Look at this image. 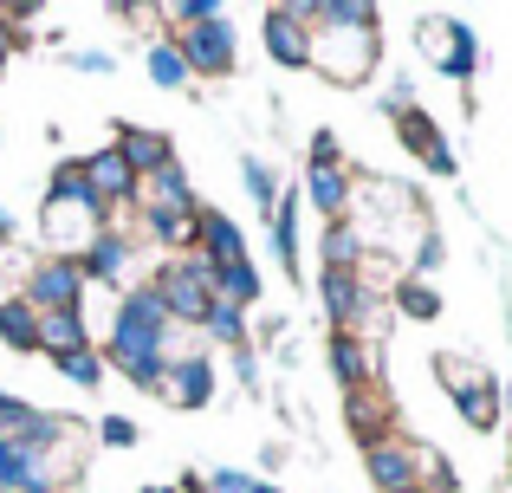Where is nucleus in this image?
<instances>
[{"label": "nucleus", "instance_id": "f257e3e1", "mask_svg": "<svg viewBox=\"0 0 512 493\" xmlns=\"http://www.w3.org/2000/svg\"><path fill=\"white\" fill-rule=\"evenodd\" d=\"M182 338H188V331L169 325L156 286H150V279H137V286H124V299H117V312H111L104 370H117V377L137 383V390H156V377H163V364L175 357V344H182Z\"/></svg>", "mask_w": 512, "mask_h": 493}, {"label": "nucleus", "instance_id": "f03ea898", "mask_svg": "<svg viewBox=\"0 0 512 493\" xmlns=\"http://www.w3.org/2000/svg\"><path fill=\"white\" fill-rule=\"evenodd\" d=\"M312 26V72L331 85H363L383 59V33H376V7L370 0H318L299 7Z\"/></svg>", "mask_w": 512, "mask_h": 493}, {"label": "nucleus", "instance_id": "7ed1b4c3", "mask_svg": "<svg viewBox=\"0 0 512 493\" xmlns=\"http://www.w3.org/2000/svg\"><path fill=\"white\" fill-rule=\"evenodd\" d=\"M163 20L175 26V52H182L188 78H234L240 65V33L227 20L221 0H182V7H163Z\"/></svg>", "mask_w": 512, "mask_h": 493}, {"label": "nucleus", "instance_id": "20e7f679", "mask_svg": "<svg viewBox=\"0 0 512 493\" xmlns=\"http://www.w3.org/2000/svg\"><path fill=\"white\" fill-rule=\"evenodd\" d=\"M150 286H156V299H163L175 331H201V318L214 312V273H208V260H195V253H169V260L150 273Z\"/></svg>", "mask_w": 512, "mask_h": 493}, {"label": "nucleus", "instance_id": "39448f33", "mask_svg": "<svg viewBox=\"0 0 512 493\" xmlns=\"http://www.w3.org/2000/svg\"><path fill=\"white\" fill-rule=\"evenodd\" d=\"M299 195H305V202H312L325 221H350V202H357V169L344 163L338 130H318V137H312V156H305Z\"/></svg>", "mask_w": 512, "mask_h": 493}, {"label": "nucleus", "instance_id": "423d86ee", "mask_svg": "<svg viewBox=\"0 0 512 493\" xmlns=\"http://www.w3.org/2000/svg\"><path fill=\"white\" fill-rule=\"evenodd\" d=\"M85 266L78 260H59V253H39L26 260V279H20V299L33 312H85Z\"/></svg>", "mask_w": 512, "mask_h": 493}, {"label": "nucleus", "instance_id": "0eeeda50", "mask_svg": "<svg viewBox=\"0 0 512 493\" xmlns=\"http://www.w3.org/2000/svg\"><path fill=\"white\" fill-rule=\"evenodd\" d=\"M104 228H111V215L98 202H39V241H46V253H59V260H85V247Z\"/></svg>", "mask_w": 512, "mask_h": 493}, {"label": "nucleus", "instance_id": "6e6552de", "mask_svg": "<svg viewBox=\"0 0 512 493\" xmlns=\"http://www.w3.org/2000/svg\"><path fill=\"white\" fill-rule=\"evenodd\" d=\"M415 52H422L441 78H461V85L480 72V33L467 20H441V13H428L422 33H415Z\"/></svg>", "mask_w": 512, "mask_h": 493}, {"label": "nucleus", "instance_id": "1a4fd4ad", "mask_svg": "<svg viewBox=\"0 0 512 493\" xmlns=\"http://www.w3.org/2000/svg\"><path fill=\"white\" fill-rule=\"evenodd\" d=\"M363 468H370L376 493H402V487H422V442H402V435H370L363 442Z\"/></svg>", "mask_w": 512, "mask_h": 493}, {"label": "nucleus", "instance_id": "9d476101", "mask_svg": "<svg viewBox=\"0 0 512 493\" xmlns=\"http://www.w3.org/2000/svg\"><path fill=\"white\" fill-rule=\"evenodd\" d=\"M137 208L143 221H188L195 215V189H188V169L182 163H163V169H150V176H137Z\"/></svg>", "mask_w": 512, "mask_h": 493}, {"label": "nucleus", "instance_id": "9b49d317", "mask_svg": "<svg viewBox=\"0 0 512 493\" xmlns=\"http://www.w3.org/2000/svg\"><path fill=\"white\" fill-rule=\"evenodd\" d=\"M188 253L208 266H234V260H253L247 234H240L234 215H221V208H195L188 215Z\"/></svg>", "mask_w": 512, "mask_h": 493}, {"label": "nucleus", "instance_id": "f8f14e48", "mask_svg": "<svg viewBox=\"0 0 512 493\" xmlns=\"http://www.w3.org/2000/svg\"><path fill=\"white\" fill-rule=\"evenodd\" d=\"M137 253H143L137 234L104 228L98 241L85 247V260H78V266H85V286H117V292H124V286H137Z\"/></svg>", "mask_w": 512, "mask_h": 493}, {"label": "nucleus", "instance_id": "ddd939ff", "mask_svg": "<svg viewBox=\"0 0 512 493\" xmlns=\"http://www.w3.org/2000/svg\"><path fill=\"white\" fill-rule=\"evenodd\" d=\"M260 46H266V59L286 65V72H312V26H305L299 7H266Z\"/></svg>", "mask_w": 512, "mask_h": 493}, {"label": "nucleus", "instance_id": "4468645a", "mask_svg": "<svg viewBox=\"0 0 512 493\" xmlns=\"http://www.w3.org/2000/svg\"><path fill=\"white\" fill-rule=\"evenodd\" d=\"M156 396L169 409H208L214 403V364L201 351H175L163 364V377H156Z\"/></svg>", "mask_w": 512, "mask_h": 493}, {"label": "nucleus", "instance_id": "2eb2a0df", "mask_svg": "<svg viewBox=\"0 0 512 493\" xmlns=\"http://www.w3.org/2000/svg\"><path fill=\"white\" fill-rule=\"evenodd\" d=\"M78 169H85V182H91V195H98L104 215H124V208L137 202V169L117 156V143H104V150L78 156Z\"/></svg>", "mask_w": 512, "mask_h": 493}, {"label": "nucleus", "instance_id": "dca6fc26", "mask_svg": "<svg viewBox=\"0 0 512 493\" xmlns=\"http://www.w3.org/2000/svg\"><path fill=\"white\" fill-rule=\"evenodd\" d=\"M65 435H78L65 416H52V409H33V403H20L13 390H0V442L46 448V442H65Z\"/></svg>", "mask_w": 512, "mask_h": 493}, {"label": "nucleus", "instance_id": "f3484780", "mask_svg": "<svg viewBox=\"0 0 512 493\" xmlns=\"http://www.w3.org/2000/svg\"><path fill=\"white\" fill-rule=\"evenodd\" d=\"M396 137L402 150H415V163L428 169V176H454L461 169V156L448 150V137H441V124L422 111V104H409V111H396Z\"/></svg>", "mask_w": 512, "mask_h": 493}, {"label": "nucleus", "instance_id": "a211bd4d", "mask_svg": "<svg viewBox=\"0 0 512 493\" xmlns=\"http://www.w3.org/2000/svg\"><path fill=\"white\" fill-rule=\"evenodd\" d=\"M39 351L59 364V357H78V351H91V325H85V312H39Z\"/></svg>", "mask_w": 512, "mask_h": 493}, {"label": "nucleus", "instance_id": "6ab92c4d", "mask_svg": "<svg viewBox=\"0 0 512 493\" xmlns=\"http://www.w3.org/2000/svg\"><path fill=\"white\" fill-rule=\"evenodd\" d=\"M117 156H124V163L137 169V176H150V169L175 163L169 137H163V130H143V124H117Z\"/></svg>", "mask_w": 512, "mask_h": 493}, {"label": "nucleus", "instance_id": "aec40b11", "mask_svg": "<svg viewBox=\"0 0 512 493\" xmlns=\"http://www.w3.org/2000/svg\"><path fill=\"white\" fill-rule=\"evenodd\" d=\"M208 273H214V299H221V305H234V312H253V305H260L266 279H260V266H253V260L208 266Z\"/></svg>", "mask_w": 512, "mask_h": 493}, {"label": "nucleus", "instance_id": "412c9836", "mask_svg": "<svg viewBox=\"0 0 512 493\" xmlns=\"http://www.w3.org/2000/svg\"><path fill=\"white\" fill-rule=\"evenodd\" d=\"M331 370H338V383L344 390H370V370H376V357H370V344L357 338V331H331Z\"/></svg>", "mask_w": 512, "mask_h": 493}, {"label": "nucleus", "instance_id": "4be33fe9", "mask_svg": "<svg viewBox=\"0 0 512 493\" xmlns=\"http://www.w3.org/2000/svg\"><path fill=\"white\" fill-rule=\"evenodd\" d=\"M454 409H461V422H467L474 435H493V429H500V416H506L500 383H493V377H480L474 390H461V396H454Z\"/></svg>", "mask_w": 512, "mask_h": 493}, {"label": "nucleus", "instance_id": "5701e85b", "mask_svg": "<svg viewBox=\"0 0 512 493\" xmlns=\"http://www.w3.org/2000/svg\"><path fill=\"white\" fill-rule=\"evenodd\" d=\"M299 208H305L299 189L279 195V208H273V253H279V266H286L292 279H305V266H299Z\"/></svg>", "mask_w": 512, "mask_h": 493}, {"label": "nucleus", "instance_id": "b1692460", "mask_svg": "<svg viewBox=\"0 0 512 493\" xmlns=\"http://www.w3.org/2000/svg\"><path fill=\"white\" fill-rule=\"evenodd\" d=\"M0 344L7 351H20V357H33L39 351V312L13 292V299H0Z\"/></svg>", "mask_w": 512, "mask_h": 493}, {"label": "nucleus", "instance_id": "393cba45", "mask_svg": "<svg viewBox=\"0 0 512 493\" xmlns=\"http://www.w3.org/2000/svg\"><path fill=\"white\" fill-rule=\"evenodd\" d=\"M143 72H150V85H163V91H188V85H195L169 33H150V52H143Z\"/></svg>", "mask_w": 512, "mask_h": 493}, {"label": "nucleus", "instance_id": "a878e982", "mask_svg": "<svg viewBox=\"0 0 512 493\" xmlns=\"http://www.w3.org/2000/svg\"><path fill=\"white\" fill-rule=\"evenodd\" d=\"M363 253H370V234H363L357 221H331V228H325V266H344V273H357Z\"/></svg>", "mask_w": 512, "mask_h": 493}, {"label": "nucleus", "instance_id": "bb28decb", "mask_svg": "<svg viewBox=\"0 0 512 493\" xmlns=\"http://www.w3.org/2000/svg\"><path fill=\"white\" fill-rule=\"evenodd\" d=\"M195 338H208V344H227V351H247V312H234V305H221V299H214V312L208 318H201V331H195Z\"/></svg>", "mask_w": 512, "mask_h": 493}, {"label": "nucleus", "instance_id": "cd10ccee", "mask_svg": "<svg viewBox=\"0 0 512 493\" xmlns=\"http://www.w3.org/2000/svg\"><path fill=\"white\" fill-rule=\"evenodd\" d=\"M396 312H402V318H415V325L441 318V299H435V286H428V279H409V273H402V286H396Z\"/></svg>", "mask_w": 512, "mask_h": 493}, {"label": "nucleus", "instance_id": "c85d7f7f", "mask_svg": "<svg viewBox=\"0 0 512 493\" xmlns=\"http://www.w3.org/2000/svg\"><path fill=\"white\" fill-rule=\"evenodd\" d=\"M46 202H98L91 182H85V169H78V156H65V163L46 176Z\"/></svg>", "mask_w": 512, "mask_h": 493}, {"label": "nucleus", "instance_id": "c756f323", "mask_svg": "<svg viewBox=\"0 0 512 493\" xmlns=\"http://www.w3.org/2000/svg\"><path fill=\"white\" fill-rule=\"evenodd\" d=\"M240 176H247L253 208H260V215H273V208H279V176H273V163H266V156H247V163H240Z\"/></svg>", "mask_w": 512, "mask_h": 493}, {"label": "nucleus", "instance_id": "7c9ffc66", "mask_svg": "<svg viewBox=\"0 0 512 493\" xmlns=\"http://www.w3.org/2000/svg\"><path fill=\"white\" fill-rule=\"evenodd\" d=\"M59 377L78 383V390H104V377H111V370H104V351L91 344V351H78V357H59Z\"/></svg>", "mask_w": 512, "mask_h": 493}, {"label": "nucleus", "instance_id": "2f4dec72", "mask_svg": "<svg viewBox=\"0 0 512 493\" xmlns=\"http://www.w3.org/2000/svg\"><path fill=\"white\" fill-rule=\"evenodd\" d=\"M435 377L448 383V396H461V390H474V383L487 377V370H480L474 357H454V351H441V357H435Z\"/></svg>", "mask_w": 512, "mask_h": 493}, {"label": "nucleus", "instance_id": "473e14b6", "mask_svg": "<svg viewBox=\"0 0 512 493\" xmlns=\"http://www.w3.org/2000/svg\"><path fill=\"white\" fill-rule=\"evenodd\" d=\"M98 442L104 448H137V422L130 416H98Z\"/></svg>", "mask_w": 512, "mask_h": 493}, {"label": "nucleus", "instance_id": "72a5a7b5", "mask_svg": "<svg viewBox=\"0 0 512 493\" xmlns=\"http://www.w3.org/2000/svg\"><path fill=\"white\" fill-rule=\"evenodd\" d=\"M72 65H78V72H98V78H111V72H117V59H111V52H98V46H78V52H72Z\"/></svg>", "mask_w": 512, "mask_h": 493}, {"label": "nucleus", "instance_id": "f704fd0d", "mask_svg": "<svg viewBox=\"0 0 512 493\" xmlns=\"http://www.w3.org/2000/svg\"><path fill=\"white\" fill-rule=\"evenodd\" d=\"M435 266H441V241H435V234H422V241H415V273L409 279H428Z\"/></svg>", "mask_w": 512, "mask_h": 493}, {"label": "nucleus", "instance_id": "c9c22d12", "mask_svg": "<svg viewBox=\"0 0 512 493\" xmlns=\"http://www.w3.org/2000/svg\"><path fill=\"white\" fill-rule=\"evenodd\" d=\"M182 493H208V487H201V481H188V487H182Z\"/></svg>", "mask_w": 512, "mask_h": 493}, {"label": "nucleus", "instance_id": "e433bc0d", "mask_svg": "<svg viewBox=\"0 0 512 493\" xmlns=\"http://www.w3.org/2000/svg\"><path fill=\"white\" fill-rule=\"evenodd\" d=\"M137 493H175V487H137Z\"/></svg>", "mask_w": 512, "mask_h": 493}, {"label": "nucleus", "instance_id": "4c0bfd02", "mask_svg": "<svg viewBox=\"0 0 512 493\" xmlns=\"http://www.w3.org/2000/svg\"><path fill=\"white\" fill-rule=\"evenodd\" d=\"M402 493H428V487H402Z\"/></svg>", "mask_w": 512, "mask_h": 493}]
</instances>
